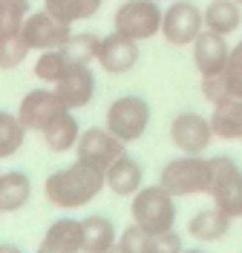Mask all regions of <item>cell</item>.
<instances>
[{
  "label": "cell",
  "mask_w": 242,
  "mask_h": 253,
  "mask_svg": "<svg viewBox=\"0 0 242 253\" xmlns=\"http://www.w3.org/2000/svg\"><path fill=\"white\" fill-rule=\"evenodd\" d=\"M107 187L104 181V170L90 167L84 161H75L72 167H64L58 173H52L44 184L47 202L61 210H78V207L90 205L101 190Z\"/></svg>",
  "instance_id": "cell-1"
},
{
  "label": "cell",
  "mask_w": 242,
  "mask_h": 253,
  "mask_svg": "<svg viewBox=\"0 0 242 253\" xmlns=\"http://www.w3.org/2000/svg\"><path fill=\"white\" fill-rule=\"evenodd\" d=\"M159 184L173 196H208L213 187V164L205 156L173 158L161 167Z\"/></svg>",
  "instance_id": "cell-2"
},
{
  "label": "cell",
  "mask_w": 242,
  "mask_h": 253,
  "mask_svg": "<svg viewBox=\"0 0 242 253\" xmlns=\"http://www.w3.org/2000/svg\"><path fill=\"white\" fill-rule=\"evenodd\" d=\"M173 199L176 196L167 193L161 184L142 187L133 196V205H130L133 221L142 224L147 233H153V236L173 230V224H176V202Z\"/></svg>",
  "instance_id": "cell-3"
},
{
  "label": "cell",
  "mask_w": 242,
  "mask_h": 253,
  "mask_svg": "<svg viewBox=\"0 0 242 253\" xmlns=\"http://www.w3.org/2000/svg\"><path fill=\"white\" fill-rule=\"evenodd\" d=\"M161 17H164V9L159 6V0H124L115 9L113 26L115 32L142 43L161 32Z\"/></svg>",
  "instance_id": "cell-4"
},
{
  "label": "cell",
  "mask_w": 242,
  "mask_h": 253,
  "mask_svg": "<svg viewBox=\"0 0 242 253\" xmlns=\"http://www.w3.org/2000/svg\"><path fill=\"white\" fill-rule=\"evenodd\" d=\"M104 126L124 144L139 141L150 126V104L139 95H124V98L110 104Z\"/></svg>",
  "instance_id": "cell-5"
},
{
  "label": "cell",
  "mask_w": 242,
  "mask_h": 253,
  "mask_svg": "<svg viewBox=\"0 0 242 253\" xmlns=\"http://www.w3.org/2000/svg\"><path fill=\"white\" fill-rule=\"evenodd\" d=\"M213 164V187L208 196H213V205L231 219H242V167L228 156L210 158Z\"/></svg>",
  "instance_id": "cell-6"
},
{
  "label": "cell",
  "mask_w": 242,
  "mask_h": 253,
  "mask_svg": "<svg viewBox=\"0 0 242 253\" xmlns=\"http://www.w3.org/2000/svg\"><path fill=\"white\" fill-rule=\"evenodd\" d=\"M202 29H205V17L194 0H173L164 9L159 35L170 46H194V41L199 38Z\"/></svg>",
  "instance_id": "cell-7"
},
{
  "label": "cell",
  "mask_w": 242,
  "mask_h": 253,
  "mask_svg": "<svg viewBox=\"0 0 242 253\" xmlns=\"http://www.w3.org/2000/svg\"><path fill=\"white\" fill-rule=\"evenodd\" d=\"M20 38L26 41V46L32 52H47V49H61L72 38V23H64L61 17L52 12L41 9V12H29L23 20Z\"/></svg>",
  "instance_id": "cell-8"
},
{
  "label": "cell",
  "mask_w": 242,
  "mask_h": 253,
  "mask_svg": "<svg viewBox=\"0 0 242 253\" xmlns=\"http://www.w3.org/2000/svg\"><path fill=\"white\" fill-rule=\"evenodd\" d=\"M213 138L216 135H213L210 118L199 115V112H179L170 121V141L185 156H205Z\"/></svg>",
  "instance_id": "cell-9"
},
{
  "label": "cell",
  "mask_w": 242,
  "mask_h": 253,
  "mask_svg": "<svg viewBox=\"0 0 242 253\" xmlns=\"http://www.w3.org/2000/svg\"><path fill=\"white\" fill-rule=\"evenodd\" d=\"M75 153H78V161L98 167V170H107L118 156H124V141L115 138L107 126H90L78 135Z\"/></svg>",
  "instance_id": "cell-10"
},
{
  "label": "cell",
  "mask_w": 242,
  "mask_h": 253,
  "mask_svg": "<svg viewBox=\"0 0 242 253\" xmlns=\"http://www.w3.org/2000/svg\"><path fill=\"white\" fill-rule=\"evenodd\" d=\"M64 101L55 95V89H32L20 98V107H17V118L20 124L26 126V132H44L61 112H64Z\"/></svg>",
  "instance_id": "cell-11"
},
{
  "label": "cell",
  "mask_w": 242,
  "mask_h": 253,
  "mask_svg": "<svg viewBox=\"0 0 242 253\" xmlns=\"http://www.w3.org/2000/svg\"><path fill=\"white\" fill-rule=\"evenodd\" d=\"M139 63V41H133L121 32H113L101 38L98 46V66L110 75H124Z\"/></svg>",
  "instance_id": "cell-12"
},
{
  "label": "cell",
  "mask_w": 242,
  "mask_h": 253,
  "mask_svg": "<svg viewBox=\"0 0 242 253\" xmlns=\"http://www.w3.org/2000/svg\"><path fill=\"white\" fill-rule=\"evenodd\" d=\"M228 58H231V46H228V38L219 35V32L202 29L199 38L194 41V63L199 69L202 78L208 75H222L228 66Z\"/></svg>",
  "instance_id": "cell-13"
},
{
  "label": "cell",
  "mask_w": 242,
  "mask_h": 253,
  "mask_svg": "<svg viewBox=\"0 0 242 253\" xmlns=\"http://www.w3.org/2000/svg\"><path fill=\"white\" fill-rule=\"evenodd\" d=\"M55 95L64 101L66 110H81L96 95V75L87 63H72L66 75L55 84Z\"/></svg>",
  "instance_id": "cell-14"
},
{
  "label": "cell",
  "mask_w": 242,
  "mask_h": 253,
  "mask_svg": "<svg viewBox=\"0 0 242 253\" xmlns=\"http://www.w3.org/2000/svg\"><path fill=\"white\" fill-rule=\"evenodd\" d=\"M142 167L133 161V158L124 153V156H118L104 170V181H107V187L113 190L118 199H124V196H136L139 190H142Z\"/></svg>",
  "instance_id": "cell-15"
},
{
  "label": "cell",
  "mask_w": 242,
  "mask_h": 253,
  "mask_svg": "<svg viewBox=\"0 0 242 253\" xmlns=\"http://www.w3.org/2000/svg\"><path fill=\"white\" fill-rule=\"evenodd\" d=\"M115 224L107 216L81 219V253H107L115 248Z\"/></svg>",
  "instance_id": "cell-16"
},
{
  "label": "cell",
  "mask_w": 242,
  "mask_h": 253,
  "mask_svg": "<svg viewBox=\"0 0 242 253\" xmlns=\"http://www.w3.org/2000/svg\"><path fill=\"white\" fill-rule=\"evenodd\" d=\"M35 253H81V221L58 219L49 224L44 242Z\"/></svg>",
  "instance_id": "cell-17"
},
{
  "label": "cell",
  "mask_w": 242,
  "mask_h": 253,
  "mask_svg": "<svg viewBox=\"0 0 242 253\" xmlns=\"http://www.w3.org/2000/svg\"><path fill=\"white\" fill-rule=\"evenodd\" d=\"M231 216H225L219 207H205V210H199L194 219L188 221V233L199 242H222L228 236V230H231Z\"/></svg>",
  "instance_id": "cell-18"
},
{
  "label": "cell",
  "mask_w": 242,
  "mask_h": 253,
  "mask_svg": "<svg viewBox=\"0 0 242 253\" xmlns=\"http://www.w3.org/2000/svg\"><path fill=\"white\" fill-rule=\"evenodd\" d=\"M32 199V181L29 175L20 173V170H12V173L0 175V210L3 213H17L29 205Z\"/></svg>",
  "instance_id": "cell-19"
},
{
  "label": "cell",
  "mask_w": 242,
  "mask_h": 253,
  "mask_svg": "<svg viewBox=\"0 0 242 253\" xmlns=\"http://www.w3.org/2000/svg\"><path fill=\"white\" fill-rule=\"evenodd\" d=\"M210 126L213 135L222 141H242V98L216 104L210 112Z\"/></svg>",
  "instance_id": "cell-20"
},
{
  "label": "cell",
  "mask_w": 242,
  "mask_h": 253,
  "mask_svg": "<svg viewBox=\"0 0 242 253\" xmlns=\"http://www.w3.org/2000/svg\"><path fill=\"white\" fill-rule=\"evenodd\" d=\"M205 17V29L219 32V35H231L242 26V6L237 0H210L208 6L202 9Z\"/></svg>",
  "instance_id": "cell-21"
},
{
  "label": "cell",
  "mask_w": 242,
  "mask_h": 253,
  "mask_svg": "<svg viewBox=\"0 0 242 253\" xmlns=\"http://www.w3.org/2000/svg\"><path fill=\"white\" fill-rule=\"evenodd\" d=\"M78 135H81V126L75 121V115L72 110H64L52 124L44 129V141L52 153H66V150H72L75 144H78Z\"/></svg>",
  "instance_id": "cell-22"
},
{
  "label": "cell",
  "mask_w": 242,
  "mask_h": 253,
  "mask_svg": "<svg viewBox=\"0 0 242 253\" xmlns=\"http://www.w3.org/2000/svg\"><path fill=\"white\" fill-rule=\"evenodd\" d=\"M104 6V0H44V9L61 17L64 23H78L96 17Z\"/></svg>",
  "instance_id": "cell-23"
},
{
  "label": "cell",
  "mask_w": 242,
  "mask_h": 253,
  "mask_svg": "<svg viewBox=\"0 0 242 253\" xmlns=\"http://www.w3.org/2000/svg\"><path fill=\"white\" fill-rule=\"evenodd\" d=\"M69 66H72V61L66 58L64 49H47V52H41V58L35 61V78L55 86V84L66 75Z\"/></svg>",
  "instance_id": "cell-24"
},
{
  "label": "cell",
  "mask_w": 242,
  "mask_h": 253,
  "mask_svg": "<svg viewBox=\"0 0 242 253\" xmlns=\"http://www.w3.org/2000/svg\"><path fill=\"white\" fill-rule=\"evenodd\" d=\"M23 135H26V126L20 124L15 112L0 110V158H12L23 147Z\"/></svg>",
  "instance_id": "cell-25"
},
{
  "label": "cell",
  "mask_w": 242,
  "mask_h": 253,
  "mask_svg": "<svg viewBox=\"0 0 242 253\" xmlns=\"http://www.w3.org/2000/svg\"><path fill=\"white\" fill-rule=\"evenodd\" d=\"M29 15V0H0V41L15 38Z\"/></svg>",
  "instance_id": "cell-26"
},
{
  "label": "cell",
  "mask_w": 242,
  "mask_h": 253,
  "mask_svg": "<svg viewBox=\"0 0 242 253\" xmlns=\"http://www.w3.org/2000/svg\"><path fill=\"white\" fill-rule=\"evenodd\" d=\"M98 46H101V38H96L93 32H78L61 49L66 52V58L72 63H87L90 66L93 61H98Z\"/></svg>",
  "instance_id": "cell-27"
},
{
  "label": "cell",
  "mask_w": 242,
  "mask_h": 253,
  "mask_svg": "<svg viewBox=\"0 0 242 253\" xmlns=\"http://www.w3.org/2000/svg\"><path fill=\"white\" fill-rule=\"evenodd\" d=\"M153 245V233H147L142 224H130L127 230L118 236V242H115V248L121 253H147V248Z\"/></svg>",
  "instance_id": "cell-28"
},
{
  "label": "cell",
  "mask_w": 242,
  "mask_h": 253,
  "mask_svg": "<svg viewBox=\"0 0 242 253\" xmlns=\"http://www.w3.org/2000/svg\"><path fill=\"white\" fill-rule=\"evenodd\" d=\"M29 52H32V49L26 46V41H23L20 35L0 41V69H15V66H20V63L26 61Z\"/></svg>",
  "instance_id": "cell-29"
},
{
  "label": "cell",
  "mask_w": 242,
  "mask_h": 253,
  "mask_svg": "<svg viewBox=\"0 0 242 253\" xmlns=\"http://www.w3.org/2000/svg\"><path fill=\"white\" fill-rule=\"evenodd\" d=\"M222 78L228 84L231 98H242V38H240V43L231 49V58H228V66H225V72H222Z\"/></svg>",
  "instance_id": "cell-30"
},
{
  "label": "cell",
  "mask_w": 242,
  "mask_h": 253,
  "mask_svg": "<svg viewBox=\"0 0 242 253\" xmlns=\"http://www.w3.org/2000/svg\"><path fill=\"white\" fill-rule=\"evenodd\" d=\"M202 95H205V101L208 104H225L231 101V92H228V84L222 75H208V78H202Z\"/></svg>",
  "instance_id": "cell-31"
},
{
  "label": "cell",
  "mask_w": 242,
  "mask_h": 253,
  "mask_svg": "<svg viewBox=\"0 0 242 253\" xmlns=\"http://www.w3.org/2000/svg\"><path fill=\"white\" fill-rule=\"evenodd\" d=\"M182 239L173 233V230H167V233H159V236H153V245L147 248V253H182Z\"/></svg>",
  "instance_id": "cell-32"
},
{
  "label": "cell",
  "mask_w": 242,
  "mask_h": 253,
  "mask_svg": "<svg viewBox=\"0 0 242 253\" xmlns=\"http://www.w3.org/2000/svg\"><path fill=\"white\" fill-rule=\"evenodd\" d=\"M0 253H23V251L15 248V245H0Z\"/></svg>",
  "instance_id": "cell-33"
},
{
  "label": "cell",
  "mask_w": 242,
  "mask_h": 253,
  "mask_svg": "<svg viewBox=\"0 0 242 253\" xmlns=\"http://www.w3.org/2000/svg\"><path fill=\"white\" fill-rule=\"evenodd\" d=\"M182 253H205V251H199V248H194V251H182Z\"/></svg>",
  "instance_id": "cell-34"
},
{
  "label": "cell",
  "mask_w": 242,
  "mask_h": 253,
  "mask_svg": "<svg viewBox=\"0 0 242 253\" xmlns=\"http://www.w3.org/2000/svg\"><path fill=\"white\" fill-rule=\"evenodd\" d=\"M107 253H121V251H118V248H113V251H107Z\"/></svg>",
  "instance_id": "cell-35"
},
{
  "label": "cell",
  "mask_w": 242,
  "mask_h": 253,
  "mask_svg": "<svg viewBox=\"0 0 242 253\" xmlns=\"http://www.w3.org/2000/svg\"><path fill=\"white\" fill-rule=\"evenodd\" d=\"M237 3H240V6H242V0H237Z\"/></svg>",
  "instance_id": "cell-36"
},
{
  "label": "cell",
  "mask_w": 242,
  "mask_h": 253,
  "mask_svg": "<svg viewBox=\"0 0 242 253\" xmlns=\"http://www.w3.org/2000/svg\"><path fill=\"white\" fill-rule=\"evenodd\" d=\"M0 213H3V210H0Z\"/></svg>",
  "instance_id": "cell-37"
},
{
  "label": "cell",
  "mask_w": 242,
  "mask_h": 253,
  "mask_svg": "<svg viewBox=\"0 0 242 253\" xmlns=\"http://www.w3.org/2000/svg\"><path fill=\"white\" fill-rule=\"evenodd\" d=\"M159 3H161V0H159Z\"/></svg>",
  "instance_id": "cell-38"
}]
</instances>
